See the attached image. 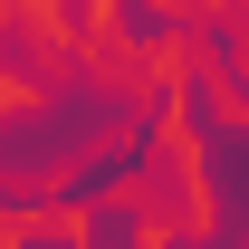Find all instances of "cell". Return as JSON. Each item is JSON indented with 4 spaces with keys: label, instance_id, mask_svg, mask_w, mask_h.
Returning <instances> with one entry per match:
<instances>
[{
    "label": "cell",
    "instance_id": "2",
    "mask_svg": "<svg viewBox=\"0 0 249 249\" xmlns=\"http://www.w3.org/2000/svg\"><path fill=\"white\" fill-rule=\"evenodd\" d=\"M115 29H124V38H163V29H173V19H163L154 0H115Z\"/></svg>",
    "mask_w": 249,
    "mask_h": 249
},
{
    "label": "cell",
    "instance_id": "3",
    "mask_svg": "<svg viewBox=\"0 0 249 249\" xmlns=\"http://www.w3.org/2000/svg\"><path fill=\"white\" fill-rule=\"evenodd\" d=\"M19 249H87V230H19Z\"/></svg>",
    "mask_w": 249,
    "mask_h": 249
},
{
    "label": "cell",
    "instance_id": "1",
    "mask_svg": "<svg viewBox=\"0 0 249 249\" xmlns=\"http://www.w3.org/2000/svg\"><path fill=\"white\" fill-rule=\"evenodd\" d=\"M106 115H124L115 96L96 87V77H58L48 106H19V115H0V182H48V163H77L106 134Z\"/></svg>",
    "mask_w": 249,
    "mask_h": 249
}]
</instances>
